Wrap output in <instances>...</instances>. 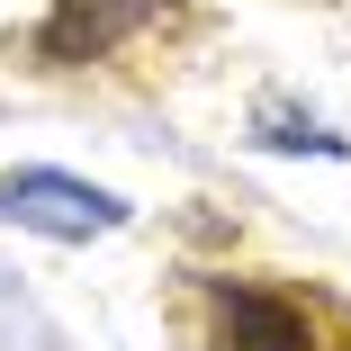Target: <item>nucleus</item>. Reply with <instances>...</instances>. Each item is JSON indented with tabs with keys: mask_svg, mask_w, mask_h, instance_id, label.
<instances>
[{
	"mask_svg": "<svg viewBox=\"0 0 351 351\" xmlns=\"http://www.w3.org/2000/svg\"><path fill=\"white\" fill-rule=\"evenodd\" d=\"M0 226H27V234H54V243H90V234L126 226V198L73 180V171H0Z\"/></svg>",
	"mask_w": 351,
	"mask_h": 351,
	"instance_id": "obj_1",
	"label": "nucleus"
},
{
	"mask_svg": "<svg viewBox=\"0 0 351 351\" xmlns=\"http://www.w3.org/2000/svg\"><path fill=\"white\" fill-rule=\"evenodd\" d=\"M180 19V0H54L45 27H36V63H54V73H73V63H108L126 36H145Z\"/></svg>",
	"mask_w": 351,
	"mask_h": 351,
	"instance_id": "obj_2",
	"label": "nucleus"
},
{
	"mask_svg": "<svg viewBox=\"0 0 351 351\" xmlns=\"http://www.w3.org/2000/svg\"><path fill=\"white\" fill-rule=\"evenodd\" d=\"M207 351H306V315L252 279H207Z\"/></svg>",
	"mask_w": 351,
	"mask_h": 351,
	"instance_id": "obj_3",
	"label": "nucleus"
}]
</instances>
